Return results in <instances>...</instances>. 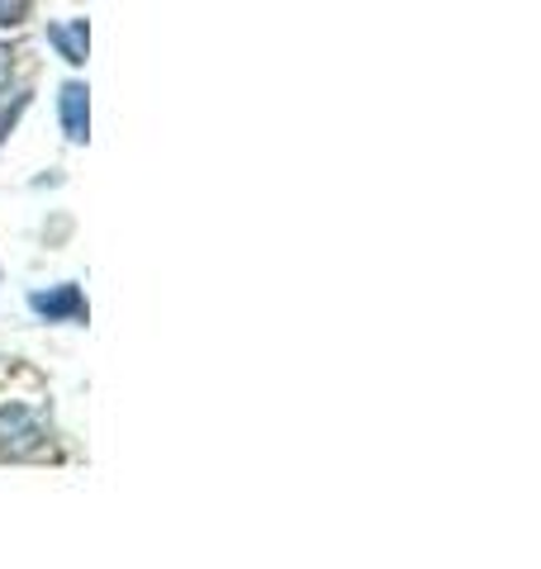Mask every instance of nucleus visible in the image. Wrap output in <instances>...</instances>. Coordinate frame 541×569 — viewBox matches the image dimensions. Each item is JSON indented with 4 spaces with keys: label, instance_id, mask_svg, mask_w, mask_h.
I'll return each mask as SVG.
<instances>
[{
    "label": "nucleus",
    "instance_id": "obj_1",
    "mask_svg": "<svg viewBox=\"0 0 541 569\" xmlns=\"http://www.w3.org/2000/svg\"><path fill=\"white\" fill-rule=\"evenodd\" d=\"M52 447V427L33 403H0V460H33Z\"/></svg>",
    "mask_w": 541,
    "mask_h": 569
},
{
    "label": "nucleus",
    "instance_id": "obj_2",
    "mask_svg": "<svg viewBox=\"0 0 541 569\" xmlns=\"http://www.w3.org/2000/svg\"><path fill=\"white\" fill-rule=\"evenodd\" d=\"M29 313L43 323H86V295L81 284H52V290H33L29 295Z\"/></svg>",
    "mask_w": 541,
    "mask_h": 569
},
{
    "label": "nucleus",
    "instance_id": "obj_3",
    "mask_svg": "<svg viewBox=\"0 0 541 569\" xmlns=\"http://www.w3.org/2000/svg\"><path fill=\"white\" fill-rule=\"evenodd\" d=\"M62 129L71 142H86V86H62Z\"/></svg>",
    "mask_w": 541,
    "mask_h": 569
},
{
    "label": "nucleus",
    "instance_id": "obj_4",
    "mask_svg": "<svg viewBox=\"0 0 541 569\" xmlns=\"http://www.w3.org/2000/svg\"><path fill=\"white\" fill-rule=\"evenodd\" d=\"M6 81H10V52L0 48V91H6Z\"/></svg>",
    "mask_w": 541,
    "mask_h": 569
}]
</instances>
